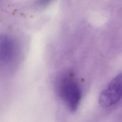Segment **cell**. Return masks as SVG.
<instances>
[{
    "label": "cell",
    "mask_w": 122,
    "mask_h": 122,
    "mask_svg": "<svg viewBox=\"0 0 122 122\" xmlns=\"http://www.w3.org/2000/svg\"><path fill=\"white\" fill-rule=\"evenodd\" d=\"M16 51L14 40L7 35H0V63L6 64L14 58Z\"/></svg>",
    "instance_id": "3957f363"
},
{
    "label": "cell",
    "mask_w": 122,
    "mask_h": 122,
    "mask_svg": "<svg viewBox=\"0 0 122 122\" xmlns=\"http://www.w3.org/2000/svg\"><path fill=\"white\" fill-rule=\"evenodd\" d=\"M122 98V73L117 75L101 93L99 102L104 108L111 107Z\"/></svg>",
    "instance_id": "6da1fadb"
},
{
    "label": "cell",
    "mask_w": 122,
    "mask_h": 122,
    "mask_svg": "<svg viewBox=\"0 0 122 122\" xmlns=\"http://www.w3.org/2000/svg\"><path fill=\"white\" fill-rule=\"evenodd\" d=\"M51 0H39V3L41 5H45L50 2Z\"/></svg>",
    "instance_id": "277c9868"
},
{
    "label": "cell",
    "mask_w": 122,
    "mask_h": 122,
    "mask_svg": "<svg viewBox=\"0 0 122 122\" xmlns=\"http://www.w3.org/2000/svg\"><path fill=\"white\" fill-rule=\"evenodd\" d=\"M60 93L70 110L75 111L78 108L81 96L77 83L71 79L66 78L61 83Z\"/></svg>",
    "instance_id": "7a4b0ae2"
}]
</instances>
